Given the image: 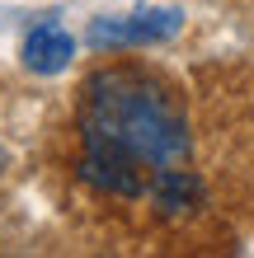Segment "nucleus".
Segmentation results:
<instances>
[{"label": "nucleus", "mask_w": 254, "mask_h": 258, "mask_svg": "<svg viewBox=\"0 0 254 258\" xmlns=\"http://www.w3.org/2000/svg\"><path fill=\"white\" fill-rule=\"evenodd\" d=\"M80 178L113 197H146L156 174L184 169L188 122L170 89L146 71H99L80 99Z\"/></svg>", "instance_id": "1"}, {"label": "nucleus", "mask_w": 254, "mask_h": 258, "mask_svg": "<svg viewBox=\"0 0 254 258\" xmlns=\"http://www.w3.org/2000/svg\"><path fill=\"white\" fill-rule=\"evenodd\" d=\"M184 14L179 10H132V14H113V19H94L89 28V42L94 47H123V42H160L174 38Z\"/></svg>", "instance_id": "2"}, {"label": "nucleus", "mask_w": 254, "mask_h": 258, "mask_svg": "<svg viewBox=\"0 0 254 258\" xmlns=\"http://www.w3.org/2000/svg\"><path fill=\"white\" fill-rule=\"evenodd\" d=\"M71 56H76V42H71V33H66L57 19L38 24L33 33L24 38V66H28V71H38V75H57V71H66V66H71Z\"/></svg>", "instance_id": "3"}, {"label": "nucleus", "mask_w": 254, "mask_h": 258, "mask_svg": "<svg viewBox=\"0 0 254 258\" xmlns=\"http://www.w3.org/2000/svg\"><path fill=\"white\" fill-rule=\"evenodd\" d=\"M151 202L165 211V216H179V211H188L193 202H198V178H193L188 169H165V174H156Z\"/></svg>", "instance_id": "4"}]
</instances>
